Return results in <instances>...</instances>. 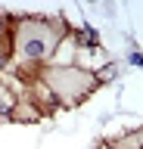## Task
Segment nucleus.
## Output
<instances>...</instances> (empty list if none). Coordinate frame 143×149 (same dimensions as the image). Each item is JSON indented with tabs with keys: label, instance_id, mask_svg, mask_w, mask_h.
Returning a JSON list of instances; mask_svg holds the SVG:
<instances>
[{
	"label": "nucleus",
	"instance_id": "8",
	"mask_svg": "<svg viewBox=\"0 0 143 149\" xmlns=\"http://www.w3.org/2000/svg\"><path fill=\"white\" fill-rule=\"evenodd\" d=\"M131 62H134V65H143V56H137V53H134V56H131Z\"/></svg>",
	"mask_w": 143,
	"mask_h": 149
},
{
	"label": "nucleus",
	"instance_id": "7",
	"mask_svg": "<svg viewBox=\"0 0 143 149\" xmlns=\"http://www.w3.org/2000/svg\"><path fill=\"white\" fill-rule=\"evenodd\" d=\"M93 74H96V81H100V84H109L115 74H118V65H115V62H109L106 68H96Z\"/></svg>",
	"mask_w": 143,
	"mask_h": 149
},
{
	"label": "nucleus",
	"instance_id": "3",
	"mask_svg": "<svg viewBox=\"0 0 143 149\" xmlns=\"http://www.w3.org/2000/svg\"><path fill=\"white\" fill-rule=\"evenodd\" d=\"M40 118H44V115H40V109L28 100V96H19L16 109L10 112V121H22V124H28V121H40Z\"/></svg>",
	"mask_w": 143,
	"mask_h": 149
},
{
	"label": "nucleus",
	"instance_id": "6",
	"mask_svg": "<svg viewBox=\"0 0 143 149\" xmlns=\"http://www.w3.org/2000/svg\"><path fill=\"white\" fill-rule=\"evenodd\" d=\"M16 102H19V96L0 81V121H10V112L16 109Z\"/></svg>",
	"mask_w": 143,
	"mask_h": 149
},
{
	"label": "nucleus",
	"instance_id": "1",
	"mask_svg": "<svg viewBox=\"0 0 143 149\" xmlns=\"http://www.w3.org/2000/svg\"><path fill=\"white\" fill-rule=\"evenodd\" d=\"M68 37V28L62 22L40 16H25L19 22H13V62L10 72H16L19 78L28 81V68H44L50 65L53 53L59 50V44Z\"/></svg>",
	"mask_w": 143,
	"mask_h": 149
},
{
	"label": "nucleus",
	"instance_id": "5",
	"mask_svg": "<svg viewBox=\"0 0 143 149\" xmlns=\"http://www.w3.org/2000/svg\"><path fill=\"white\" fill-rule=\"evenodd\" d=\"M109 149H143V127L134 130V134H124V137H115L106 143Z\"/></svg>",
	"mask_w": 143,
	"mask_h": 149
},
{
	"label": "nucleus",
	"instance_id": "2",
	"mask_svg": "<svg viewBox=\"0 0 143 149\" xmlns=\"http://www.w3.org/2000/svg\"><path fill=\"white\" fill-rule=\"evenodd\" d=\"M38 78L50 87L59 106H78L100 87L96 74L81 65H44V68H38Z\"/></svg>",
	"mask_w": 143,
	"mask_h": 149
},
{
	"label": "nucleus",
	"instance_id": "4",
	"mask_svg": "<svg viewBox=\"0 0 143 149\" xmlns=\"http://www.w3.org/2000/svg\"><path fill=\"white\" fill-rule=\"evenodd\" d=\"M72 40H75V50H84V53H96L100 50V34L93 28H78L72 31Z\"/></svg>",
	"mask_w": 143,
	"mask_h": 149
}]
</instances>
